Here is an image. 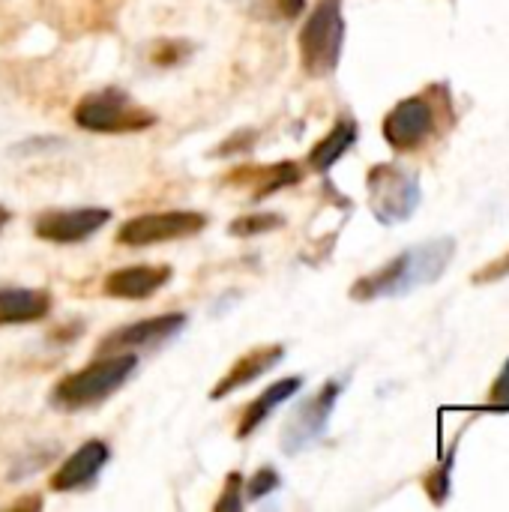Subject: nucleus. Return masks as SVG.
I'll list each match as a JSON object with an SVG mask.
<instances>
[{
    "instance_id": "obj_9",
    "label": "nucleus",
    "mask_w": 509,
    "mask_h": 512,
    "mask_svg": "<svg viewBox=\"0 0 509 512\" xmlns=\"http://www.w3.org/2000/svg\"><path fill=\"white\" fill-rule=\"evenodd\" d=\"M111 222V210L108 207H75V210H48L42 216H36L33 222V234L45 243H57V246H72V243H84L93 234H99L105 225Z\"/></svg>"
},
{
    "instance_id": "obj_24",
    "label": "nucleus",
    "mask_w": 509,
    "mask_h": 512,
    "mask_svg": "<svg viewBox=\"0 0 509 512\" xmlns=\"http://www.w3.org/2000/svg\"><path fill=\"white\" fill-rule=\"evenodd\" d=\"M258 141V132L255 129H237L228 141H222L213 156H237V153H249Z\"/></svg>"
},
{
    "instance_id": "obj_12",
    "label": "nucleus",
    "mask_w": 509,
    "mask_h": 512,
    "mask_svg": "<svg viewBox=\"0 0 509 512\" xmlns=\"http://www.w3.org/2000/svg\"><path fill=\"white\" fill-rule=\"evenodd\" d=\"M108 459H111V447H108L105 441H99V438L84 441V444H81L75 453H69V456L57 465V471L51 474V492L66 495V492H81V489L93 486L96 477L105 471Z\"/></svg>"
},
{
    "instance_id": "obj_7",
    "label": "nucleus",
    "mask_w": 509,
    "mask_h": 512,
    "mask_svg": "<svg viewBox=\"0 0 509 512\" xmlns=\"http://www.w3.org/2000/svg\"><path fill=\"white\" fill-rule=\"evenodd\" d=\"M381 129L396 153H414L429 144V138L438 132V105L432 102V87L426 93L396 102L387 111Z\"/></svg>"
},
{
    "instance_id": "obj_19",
    "label": "nucleus",
    "mask_w": 509,
    "mask_h": 512,
    "mask_svg": "<svg viewBox=\"0 0 509 512\" xmlns=\"http://www.w3.org/2000/svg\"><path fill=\"white\" fill-rule=\"evenodd\" d=\"M246 12L270 21H297L306 12V0H237Z\"/></svg>"
},
{
    "instance_id": "obj_8",
    "label": "nucleus",
    "mask_w": 509,
    "mask_h": 512,
    "mask_svg": "<svg viewBox=\"0 0 509 512\" xmlns=\"http://www.w3.org/2000/svg\"><path fill=\"white\" fill-rule=\"evenodd\" d=\"M342 381L330 378L321 384V390L315 396H309L291 417L288 423L282 426V435H279V447L285 456H300L303 450H309L312 444H318V438L327 432L330 426V417H333V408L342 396Z\"/></svg>"
},
{
    "instance_id": "obj_20",
    "label": "nucleus",
    "mask_w": 509,
    "mask_h": 512,
    "mask_svg": "<svg viewBox=\"0 0 509 512\" xmlns=\"http://www.w3.org/2000/svg\"><path fill=\"white\" fill-rule=\"evenodd\" d=\"M279 486H282V477H279V471H276L273 465L258 468V471L243 483V489H246V498H249V501H261V498L273 495Z\"/></svg>"
},
{
    "instance_id": "obj_21",
    "label": "nucleus",
    "mask_w": 509,
    "mask_h": 512,
    "mask_svg": "<svg viewBox=\"0 0 509 512\" xmlns=\"http://www.w3.org/2000/svg\"><path fill=\"white\" fill-rule=\"evenodd\" d=\"M189 54H192V45L189 42H183V39H159L150 48V63H156V66H177Z\"/></svg>"
},
{
    "instance_id": "obj_23",
    "label": "nucleus",
    "mask_w": 509,
    "mask_h": 512,
    "mask_svg": "<svg viewBox=\"0 0 509 512\" xmlns=\"http://www.w3.org/2000/svg\"><path fill=\"white\" fill-rule=\"evenodd\" d=\"M243 510V474L231 471L225 477V489L216 501V512H237Z\"/></svg>"
},
{
    "instance_id": "obj_28",
    "label": "nucleus",
    "mask_w": 509,
    "mask_h": 512,
    "mask_svg": "<svg viewBox=\"0 0 509 512\" xmlns=\"http://www.w3.org/2000/svg\"><path fill=\"white\" fill-rule=\"evenodd\" d=\"M9 222H12V213H9V207H3V204H0V231H3Z\"/></svg>"
},
{
    "instance_id": "obj_17",
    "label": "nucleus",
    "mask_w": 509,
    "mask_h": 512,
    "mask_svg": "<svg viewBox=\"0 0 509 512\" xmlns=\"http://www.w3.org/2000/svg\"><path fill=\"white\" fill-rule=\"evenodd\" d=\"M357 135H360V129H357V123L351 117L336 120L333 129L309 150V168L318 171V174H327L357 144Z\"/></svg>"
},
{
    "instance_id": "obj_25",
    "label": "nucleus",
    "mask_w": 509,
    "mask_h": 512,
    "mask_svg": "<svg viewBox=\"0 0 509 512\" xmlns=\"http://www.w3.org/2000/svg\"><path fill=\"white\" fill-rule=\"evenodd\" d=\"M489 408H495V411H509V360L504 363L498 381H495L492 390H489Z\"/></svg>"
},
{
    "instance_id": "obj_4",
    "label": "nucleus",
    "mask_w": 509,
    "mask_h": 512,
    "mask_svg": "<svg viewBox=\"0 0 509 512\" xmlns=\"http://www.w3.org/2000/svg\"><path fill=\"white\" fill-rule=\"evenodd\" d=\"M345 48L342 0H318L300 30V63L312 78H330Z\"/></svg>"
},
{
    "instance_id": "obj_15",
    "label": "nucleus",
    "mask_w": 509,
    "mask_h": 512,
    "mask_svg": "<svg viewBox=\"0 0 509 512\" xmlns=\"http://www.w3.org/2000/svg\"><path fill=\"white\" fill-rule=\"evenodd\" d=\"M303 384H306V381H303L300 375H291V378H282V381L270 384L264 393H258V396L243 408L240 423H237V429H234V438H237V441L252 438V435L267 423V417H270L279 405L291 402V399L303 390Z\"/></svg>"
},
{
    "instance_id": "obj_3",
    "label": "nucleus",
    "mask_w": 509,
    "mask_h": 512,
    "mask_svg": "<svg viewBox=\"0 0 509 512\" xmlns=\"http://www.w3.org/2000/svg\"><path fill=\"white\" fill-rule=\"evenodd\" d=\"M72 120L78 129L93 135H135L153 129L159 117L141 102H135L126 90L99 87L75 102Z\"/></svg>"
},
{
    "instance_id": "obj_10",
    "label": "nucleus",
    "mask_w": 509,
    "mask_h": 512,
    "mask_svg": "<svg viewBox=\"0 0 509 512\" xmlns=\"http://www.w3.org/2000/svg\"><path fill=\"white\" fill-rule=\"evenodd\" d=\"M186 321H189V318H186L183 312H165V315L141 318V321H135V324H126V327L111 330V333L99 342L96 354H126V351L138 354V351H144V348H159L162 342L174 339V336L186 327Z\"/></svg>"
},
{
    "instance_id": "obj_22",
    "label": "nucleus",
    "mask_w": 509,
    "mask_h": 512,
    "mask_svg": "<svg viewBox=\"0 0 509 512\" xmlns=\"http://www.w3.org/2000/svg\"><path fill=\"white\" fill-rule=\"evenodd\" d=\"M450 474H453V456L447 459V462H441L429 477H426V492H429V498H432V504H444L447 498H450Z\"/></svg>"
},
{
    "instance_id": "obj_18",
    "label": "nucleus",
    "mask_w": 509,
    "mask_h": 512,
    "mask_svg": "<svg viewBox=\"0 0 509 512\" xmlns=\"http://www.w3.org/2000/svg\"><path fill=\"white\" fill-rule=\"evenodd\" d=\"M285 225V216L282 213H273V210H264V213H246V216H237L231 219L228 225V234L231 237H261V234H273Z\"/></svg>"
},
{
    "instance_id": "obj_5",
    "label": "nucleus",
    "mask_w": 509,
    "mask_h": 512,
    "mask_svg": "<svg viewBox=\"0 0 509 512\" xmlns=\"http://www.w3.org/2000/svg\"><path fill=\"white\" fill-rule=\"evenodd\" d=\"M366 192H369L372 216L387 228L408 222L423 201V189H420L417 174L396 165V162L372 165L369 177H366Z\"/></svg>"
},
{
    "instance_id": "obj_14",
    "label": "nucleus",
    "mask_w": 509,
    "mask_h": 512,
    "mask_svg": "<svg viewBox=\"0 0 509 512\" xmlns=\"http://www.w3.org/2000/svg\"><path fill=\"white\" fill-rule=\"evenodd\" d=\"M282 360H285V345H258V348L246 351L243 357H237L231 363V369L225 372V378L210 390V402H219V399H225V396L249 387L261 375H267L270 369H276Z\"/></svg>"
},
{
    "instance_id": "obj_16",
    "label": "nucleus",
    "mask_w": 509,
    "mask_h": 512,
    "mask_svg": "<svg viewBox=\"0 0 509 512\" xmlns=\"http://www.w3.org/2000/svg\"><path fill=\"white\" fill-rule=\"evenodd\" d=\"M51 294L42 288H0V327L36 324L48 318Z\"/></svg>"
},
{
    "instance_id": "obj_6",
    "label": "nucleus",
    "mask_w": 509,
    "mask_h": 512,
    "mask_svg": "<svg viewBox=\"0 0 509 512\" xmlns=\"http://www.w3.org/2000/svg\"><path fill=\"white\" fill-rule=\"evenodd\" d=\"M207 216L198 210H162V213H141L126 219L114 240L126 249H144L171 240H189L207 228Z\"/></svg>"
},
{
    "instance_id": "obj_13",
    "label": "nucleus",
    "mask_w": 509,
    "mask_h": 512,
    "mask_svg": "<svg viewBox=\"0 0 509 512\" xmlns=\"http://www.w3.org/2000/svg\"><path fill=\"white\" fill-rule=\"evenodd\" d=\"M174 270L168 264H135V267H120L111 270L102 282L105 297L111 300H150L156 291H162L171 282Z\"/></svg>"
},
{
    "instance_id": "obj_27",
    "label": "nucleus",
    "mask_w": 509,
    "mask_h": 512,
    "mask_svg": "<svg viewBox=\"0 0 509 512\" xmlns=\"http://www.w3.org/2000/svg\"><path fill=\"white\" fill-rule=\"evenodd\" d=\"M12 507H15V510H24V507H30V510H39V507H42V501H39V498H21V501H15Z\"/></svg>"
},
{
    "instance_id": "obj_26",
    "label": "nucleus",
    "mask_w": 509,
    "mask_h": 512,
    "mask_svg": "<svg viewBox=\"0 0 509 512\" xmlns=\"http://www.w3.org/2000/svg\"><path fill=\"white\" fill-rule=\"evenodd\" d=\"M504 276H509V252L504 258L492 261L489 267H483V270L474 276V282H477V285H486V282H495V279H504Z\"/></svg>"
},
{
    "instance_id": "obj_1",
    "label": "nucleus",
    "mask_w": 509,
    "mask_h": 512,
    "mask_svg": "<svg viewBox=\"0 0 509 512\" xmlns=\"http://www.w3.org/2000/svg\"><path fill=\"white\" fill-rule=\"evenodd\" d=\"M453 255H456L453 237H438L423 246H414V249L396 255L393 261H387L384 267H378L375 273L357 279L351 285V300L372 303L381 297H405L414 288L438 282L441 273L450 267Z\"/></svg>"
},
{
    "instance_id": "obj_2",
    "label": "nucleus",
    "mask_w": 509,
    "mask_h": 512,
    "mask_svg": "<svg viewBox=\"0 0 509 512\" xmlns=\"http://www.w3.org/2000/svg\"><path fill=\"white\" fill-rule=\"evenodd\" d=\"M138 369V354H96L93 363H87L78 372L63 375L51 390V405L57 411L75 414L105 405Z\"/></svg>"
},
{
    "instance_id": "obj_11",
    "label": "nucleus",
    "mask_w": 509,
    "mask_h": 512,
    "mask_svg": "<svg viewBox=\"0 0 509 512\" xmlns=\"http://www.w3.org/2000/svg\"><path fill=\"white\" fill-rule=\"evenodd\" d=\"M300 180H303V168L291 159L270 162V165H240L222 177V183L228 189L246 192L252 204H258V201H264V198H270L288 186H297Z\"/></svg>"
}]
</instances>
